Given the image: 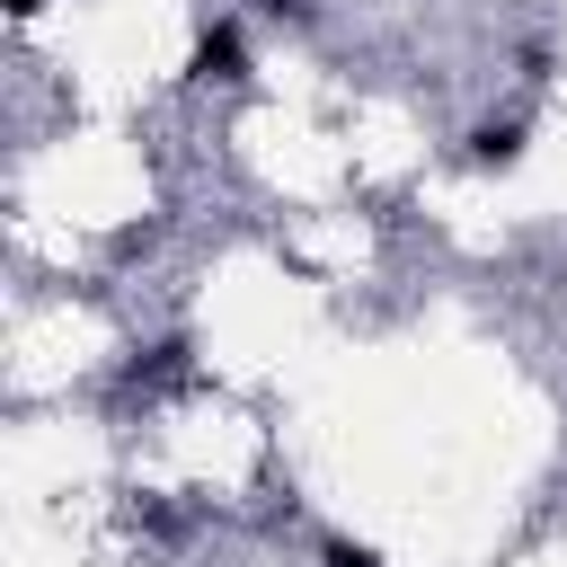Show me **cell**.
Here are the masks:
<instances>
[{
	"label": "cell",
	"mask_w": 567,
	"mask_h": 567,
	"mask_svg": "<svg viewBox=\"0 0 567 567\" xmlns=\"http://www.w3.org/2000/svg\"><path fill=\"white\" fill-rule=\"evenodd\" d=\"M186 80H213V89H239V80H248V35H239V18H213V27L195 35Z\"/></svg>",
	"instance_id": "6da1fadb"
},
{
	"label": "cell",
	"mask_w": 567,
	"mask_h": 567,
	"mask_svg": "<svg viewBox=\"0 0 567 567\" xmlns=\"http://www.w3.org/2000/svg\"><path fill=\"white\" fill-rule=\"evenodd\" d=\"M514 159H523V124L514 115H496V124L470 133V168H514Z\"/></svg>",
	"instance_id": "7a4b0ae2"
},
{
	"label": "cell",
	"mask_w": 567,
	"mask_h": 567,
	"mask_svg": "<svg viewBox=\"0 0 567 567\" xmlns=\"http://www.w3.org/2000/svg\"><path fill=\"white\" fill-rule=\"evenodd\" d=\"M319 567H381L363 540H319Z\"/></svg>",
	"instance_id": "3957f363"
},
{
	"label": "cell",
	"mask_w": 567,
	"mask_h": 567,
	"mask_svg": "<svg viewBox=\"0 0 567 567\" xmlns=\"http://www.w3.org/2000/svg\"><path fill=\"white\" fill-rule=\"evenodd\" d=\"M266 18L275 27H310V0H266Z\"/></svg>",
	"instance_id": "277c9868"
},
{
	"label": "cell",
	"mask_w": 567,
	"mask_h": 567,
	"mask_svg": "<svg viewBox=\"0 0 567 567\" xmlns=\"http://www.w3.org/2000/svg\"><path fill=\"white\" fill-rule=\"evenodd\" d=\"M35 9H44V0H9V18H35Z\"/></svg>",
	"instance_id": "5b68a950"
}]
</instances>
